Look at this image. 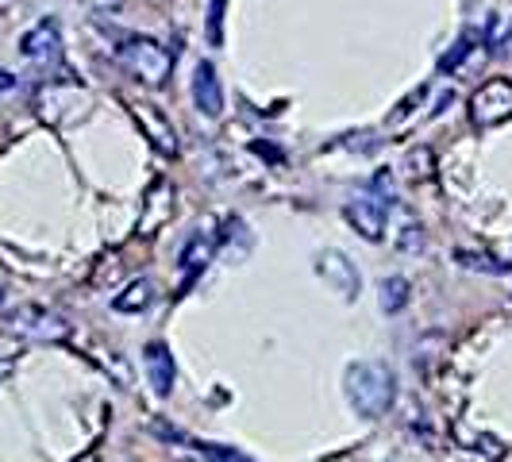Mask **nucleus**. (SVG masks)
Instances as JSON below:
<instances>
[{"label": "nucleus", "mask_w": 512, "mask_h": 462, "mask_svg": "<svg viewBox=\"0 0 512 462\" xmlns=\"http://www.w3.org/2000/svg\"><path fill=\"white\" fill-rule=\"evenodd\" d=\"M343 393L359 416L382 420L397 401V374L385 362H351L343 374Z\"/></svg>", "instance_id": "nucleus-1"}, {"label": "nucleus", "mask_w": 512, "mask_h": 462, "mask_svg": "<svg viewBox=\"0 0 512 462\" xmlns=\"http://www.w3.org/2000/svg\"><path fill=\"white\" fill-rule=\"evenodd\" d=\"M116 58H120V66H124L135 81H143V85H151V89H162L170 70H174V54L166 51L158 39H147V35H128V39L116 47Z\"/></svg>", "instance_id": "nucleus-2"}, {"label": "nucleus", "mask_w": 512, "mask_h": 462, "mask_svg": "<svg viewBox=\"0 0 512 462\" xmlns=\"http://www.w3.org/2000/svg\"><path fill=\"white\" fill-rule=\"evenodd\" d=\"M470 120L482 131L501 128L512 120V81L509 77H489L482 89L470 97Z\"/></svg>", "instance_id": "nucleus-3"}, {"label": "nucleus", "mask_w": 512, "mask_h": 462, "mask_svg": "<svg viewBox=\"0 0 512 462\" xmlns=\"http://www.w3.org/2000/svg\"><path fill=\"white\" fill-rule=\"evenodd\" d=\"M8 324H12V335H20V339H39V343H62V339L70 335L66 316L47 305H20L8 316Z\"/></svg>", "instance_id": "nucleus-4"}, {"label": "nucleus", "mask_w": 512, "mask_h": 462, "mask_svg": "<svg viewBox=\"0 0 512 462\" xmlns=\"http://www.w3.org/2000/svg\"><path fill=\"white\" fill-rule=\"evenodd\" d=\"M20 54H24L39 74L58 70L62 66V27H58V20L47 16V20H39V24L31 27L24 39H20Z\"/></svg>", "instance_id": "nucleus-5"}, {"label": "nucleus", "mask_w": 512, "mask_h": 462, "mask_svg": "<svg viewBox=\"0 0 512 462\" xmlns=\"http://www.w3.org/2000/svg\"><path fill=\"white\" fill-rule=\"evenodd\" d=\"M343 216H347V224L359 231L366 243H382L385 239V216H389V205H385V197H378L374 189H370V193H359L355 201H347Z\"/></svg>", "instance_id": "nucleus-6"}, {"label": "nucleus", "mask_w": 512, "mask_h": 462, "mask_svg": "<svg viewBox=\"0 0 512 462\" xmlns=\"http://www.w3.org/2000/svg\"><path fill=\"white\" fill-rule=\"evenodd\" d=\"M131 116H135V124L143 128V135L151 139V147L162 158H174L178 154V131H174V124L154 108V104H128Z\"/></svg>", "instance_id": "nucleus-7"}, {"label": "nucleus", "mask_w": 512, "mask_h": 462, "mask_svg": "<svg viewBox=\"0 0 512 462\" xmlns=\"http://www.w3.org/2000/svg\"><path fill=\"white\" fill-rule=\"evenodd\" d=\"M143 370H147V382L158 397H170L174 393V382H178V366H174V355L162 339H151L143 347Z\"/></svg>", "instance_id": "nucleus-8"}, {"label": "nucleus", "mask_w": 512, "mask_h": 462, "mask_svg": "<svg viewBox=\"0 0 512 462\" xmlns=\"http://www.w3.org/2000/svg\"><path fill=\"white\" fill-rule=\"evenodd\" d=\"M193 104H197V112L208 116V120H216L220 112H224V89H220V74H216V66L201 58L197 62V70H193Z\"/></svg>", "instance_id": "nucleus-9"}, {"label": "nucleus", "mask_w": 512, "mask_h": 462, "mask_svg": "<svg viewBox=\"0 0 512 462\" xmlns=\"http://www.w3.org/2000/svg\"><path fill=\"white\" fill-rule=\"evenodd\" d=\"M316 270H320L324 282L335 285V289L343 293V301H355V293H359V274H355V266L347 262L343 251H324V255L316 258Z\"/></svg>", "instance_id": "nucleus-10"}, {"label": "nucleus", "mask_w": 512, "mask_h": 462, "mask_svg": "<svg viewBox=\"0 0 512 462\" xmlns=\"http://www.w3.org/2000/svg\"><path fill=\"white\" fill-rule=\"evenodd\" d=\"M212 255H216V243L208 239L205 231L189 235V239H185V247H181V255H178V266H181V274H185V282H193L208 262H212Z\"/></svg>", "instance_id": "nucleus-11"}, {"label": "nucleus", "mask_w": 512, "mask_h": 462, "mask_svg": "<svg viewBox=\"0 0 512 462\" xmlns=\"http://www.w3.org/2000/svg\"><path fill=\"white\" fill-rule=\"evenodd\" d=\"M154 297H158V285H154L151 278H135V282H128L112 297V308L135 316V312H147V308L154 305Z\"/></svg>", "instance_id": "nucleus-12"}, {"label": "nucleus", "mask_w": 512, "mask_h": 462, "mask_svg": "<svg viewBox=\"0 0 512 462\" xmlns=\"http://www.w3.org/2000/svg\"><path fill=\"white\" fill-rule=\"evenodd\" d=\"M455 262H459L462 270L489 274V278H505V274L512 270L509 262H501V258H493V255H482V251H455Z\"/></svg>", "instance_id": "nucleus-13"}, {"label": "nucleus", "mask_w": 512, "mask_h": 462, "mask_svg": "<svg viewBox=\"0 0 512 462\" xmlns=\"http://www.w3.org/2000/svg\"><path fill=\"white\" fill-rule=\"evenodd\" d=\"M409 289L412 285L405 282V278H382V285H378V305H382V312H389V316H397L401 308L409 305Z\"/></svg>", "instance_id": "nucleus-14"}, {"label": "nucleus", "mask_w": 512, "mask_h": 462, "mask_svg": "<svg viewBox=\"0 0 512 462\" xmlns=\"http://www.w3.org/2000/svg\"><path fill=\"white\" fill-rule=\"evenodd\" d=\"M405 174L416 181L432 178V174H436V154H432V147H412V151L405 154Z\"/></svg>", "instance_id": "nucleus-15"}, {"label": "nucleus", "mask_w": 512, "mask_h": 462, "mask_svg": "<svg viewBox=\"0 0 512 462\" xmlns=\"http://www.w3.org/2000/svg\"><path fill=\"white\" fill-rule=\"evenodd\" d=\"M482 35L470 27V31H462V39L455 43V51H447L443 58H439V74H451V70H459L462 62H466V54L474 51V43H478Z\"/></svg>", "instance_id": "nucleus-16"}, {"label": "nucleus", "mask_w": 512, "mask_h": 462, "mask_svg": "<svg viewBox=\"0 0 512 462\" xmlns=\"http://www.w3.org/2000/svg\"><path fill=\"white\" fill-rule=\"evenodd\" d=\"M20 355H24V343H20V335L0 332V382H4V378L16 370Z\"/></svg>", "instance_id": "nucleus-17"}, {"label": "nucleus", "mask_w": 512, "mask_h": 462, "mask_svg": "<svg viewBox=\"0 0 512 462\" xmlns=\"http://www.w3.org/2000/svg\"><path fill=\"white\" fill-rule=\"evenodd\" d=\"M462 451H470V455H478V459H486V462H501V459H505V447H501V439H493V436H470Z\"/></svg>", "instance_id": "nucleus-18"}, {"label": "nucleus", "mask_w": 512, "mask_h": 462, "mask_svg": "<svg viewBox=\"0 0 512 462\" xmlns=\"http://www.w3.org/2000/svg\"><path fill=\"white\" fill-rule=\"evenodd\" d=\"M224 12L228 0H208V47H224Z\"/></svg>", "instance_id": "nucleus-19"}, {"label": "nucleus", "mask_w": 512, "mask_h": 462, "mask_svg": "<svg viewBox=\"0 0 512 462\" xmlns=\"http://www.w3.org/2000/svg\"><path fill=\"white\" fill-rule=\"evenodd\" d=\"M201 455L212 462H255L247 459L243 451H235V447H224V443H201Z\"/></svg>", "instance_id": "nucleus-20"}, {"label": "nucleus", "mask_w": 512, "mask_h": 462, "mask_svg": "<svg viewBox=\"0 0 512 462\" xmlns=\"http://www.w3.org/2000/svg\"><path fill=\"white\" fill-rule=\"evenodd\" d=\"M428 243H424V231L416 228V224H409V228L401 231V251H424Z\"/></svg>", "instance_id": "nucleus-21"}, {"label": "nucleus", "mask_w": 512, "mask_h": 462, "mask_svg": "<svg viewBox=\"0 0 512 462\" xmlns=\"http://www.w3.org/2000/svg\"><path fill=\"white\" fill-rule=\"evenodd\" d=\"M85 8H93V12H120L124 8V0H81Z\"/></svg>", "instance_id": "nucleus-22"}, {"label": "nucleus", "mask_w": 512, "mask_h": 462, "mask_svg": "<svg viewBox=\"0 0 512 462\" xmlns=\"http://www.w3.org/2000/svg\"><path fill=\"white\" fill-rule=\"evenodd\" d=\"M20 0H0V12H8V8H16Z\"/></svg>", "instance_id": "nucleus-23"}]
</instances>
